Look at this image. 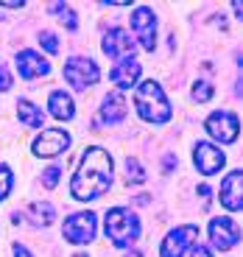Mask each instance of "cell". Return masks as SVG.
Masks as SVG:
<instances>
[{
	"mask_svg": "<svg viewBox=\"0 0 243 257\" xmlns=\"http://www.w3.org/2000/svg\"><path fill=\"white\" fill-rule=\"evenodd\" d=\"M112 187V157L106 148L90 146L70 179V193L78 201H92Z\"/></svg>",
	"mask_w": 243,
	"mask_h": 257,
	"instance_id": "1",
	"label": "cell"
},
{
	"mask_svg": "<svg viewBox=\"0 0 243 257\" xmlns=\"http://www.w3.org/2000/svg\"><path fill=\"white\" fill-rule=\"evenodd\" d=\"M103 232L117 249H129L140 238V218L126 207H112L103 218Z\"/></svg>",
	"mask_w": 243,
	"mask_h": 257,
	"instance_id": "2",
	"label": "cell"
},
{
	"mask_svg": "<svg viewBox=\"0 0 243 257\" xmlns=\"http://www.w3.org/2000/svg\"><path fill=\"white\" fill-rule=\"evenodd\" d=\"M135 103L137 112L146 123H168L171 120V103H168L165 92L157 81H143L135 92Z\"/></svg>",
	"mask_w": 243,
	"mask_h": 257,
	"instance_id": "3",
	"label": "cell"
},
{
	"mask_svg": "<svg viewBox=\"0 0 243 257\" xmlns=\"http://www.w3.org/2000/svg\"><path fill=\"white\" fill-rule=\"evenodd\" d=\"M64 78L70 81L73 90H84V87H92L101 78V70L90 56H73L64 64Z\"/></svg>",
	"mask_w": 243,
	"mask_h": 257,
	"instance_id": "4",
	"label": "cell"
},
{
	"mask_svg": "<svg viewBox=\"0 0 243 257\" xmlns=\"http://www.w3.org/2000/svg\"><path fill=\"white\" fill-rule=\"evenodd\" d=\"M207 132H210V137H215L218 143H224V146H229V143L237 140V132H240V120H237L235 112H226V109H218L212 112L210 117H207Z\"/></svg>",
	"mask_w": 243,
	"mask_h": 257,
	"instance_id": "5",
	"label": "cell"
},
{
	"mask_svg": "<svg viewBox=\"0 0 243 257\" xmlns=\"http://www.w3.org/2000/svg\"><path fill=\"white\" fill-rule=\"evenodd\" d=\"M64 238L70 243H90L95 238V212H73L62 226Z\"/></svg>",
	"mask_w": 243,
	"mask_h": 257,
	"instance_id": "6",
	"label": "cell"
},
{
	"mask_svg": "<svg viewBox=\"0 0 243 257\" xmlns=\"http://www.w3.org/2000/svg\"><path fill=\"white\" fill-rule=\"evenodd\" d=\"M132 31L140 39V45L146 51H154L157 48V17L148 6H137L135 14H132Z\"/></svg>",
	"mask_w": 243,
	"mask_h": 257,
	"instance_id": "7",
	"label": "cell"
},
{
	"mask_svg": "<svg viewBox=\"0 0 243 257\" xmlns=\"http://www.w3.org/2000/svg\"><path fill=\"white\" fill-rule=\"evenodd\" d=\"M70 148V135L62 128H42L34 140V154L37 157H59Z\"/></svg>",
	"mask_w": 243,
	"mask_h": 257,
	"instance_id": "8",
	"label": "cell"
},
{
	"mask_svg": "<svg viewBox=\"0 0 243 257\" xmlns=\"http://www.w3.org/2000/svg\"><path fill=\"white\" fill-rule=\"evenodd\" d=\"M198 238V226L196 224H185L176 226L173 232H168V238H162L160 254L162 257H182L187 246H193V240Z\"/></svg>",
	"mask_w": 243,
	"mask_h": 257,
	"instance_id": "9",
	"label": "cell"
},
{
	"mask_svg": "<svg viewBox=\"0 0 243 257\" xmlns=\"http://www.w3.org/2000/svg\"><path fill=\"white\" fill-rule=\"evenodd\" d=\"M193 162H196L198 174L212 176L224 168L226 157H224V151L218 146H212V143H196V146H193Z\"/></svg>",
	"mask_w": 243,
	"mask_h": 257,
	"instance_id": "10",
	"label": "cell"
},
{
	"mask_svg": "<svg viewBox=\"0 0 243 257\" xmlns=\"http://www.w3.org/2000/svg\"><path fill=\"white\" fill-rule=\"evenodd\" d=\"M237 238H240V229H237V224L232 218L218 215V218L210 221V240H212V246H215V249L229 251L232 246L237 243Z\"/></svg>",
	"mask_w": 243,
	"mask_h": 257,
	"instance_id": "11",
	"label": "cell"
},
{
	"mask_svg": "<svg viewBox=\"0 0 243 257\" xmlns=\"http://www.w3.org/2000/svg\"><path fill=\"white\" fill-rule=\"evenodd\" d=\"M103 53H106L109 59H129L132 56V51H135V39L129 37V31H123V28H109L106 34H103V42H101Z\"/></svg>",
	"mask_w": 243,
	"mask_h": 257,
	"instance_id": "12",
	"label": "cell"
},
{
	"mask_svg": "<svg viewBox=\"0 0 243 257\" xmlns=\"http://www.w3.org/2000/svg\"><path fill=\"white\" fill-rule=\"evenodd\" d=\"M14 64H17L20 78H26V81H34V78L48 76V73H51L48 59H42L37 51H20L17 56H14Z\"/></svg>",
	"mask_w": 243,
	"mask_h": 257,
	"instance_id": "13",
	"label": "cell"
},
{
	"mask_svg": "<svg viewBox=\"0 0 243 257\" xmlns=\"http://www.w3.org/2000/svg\"><path fill=\"white\" fill-rule=\"evenodd\" d=\"M240 185H243V174H240V171H229V174L224 176V182H221V193H218V199H221V204H224L229 212H237L243 207Z\"/></svg>",
	"mask_w": 243,
	"mask_h": 257,
	"instance_id": "14",
	"label": "cell"
},
{
	"mask_svg": "<svg viewBox=\"0 0 243 257\" xmlns=\"http://www.w3.org/2000/svg\"><path fill=\"white\" fill-rule=\"evenodd\" d=\"M126 101H123L120 92H109L106 98L101 101V112H98V123H106V126H112V123H123L126 120Z\"/></svg>",
	"mask_w": 243,
	"mask_h": 257,
	"instance_id": "15",
	"label": "cell"
},
{
	"mask_svg": "<svg viewBox=\"0 0 243 257\" xmlns=\"http://www.w3.org/2000/svg\"><path fill=\"white\" fill-rule=\"evenodd\" d=\"M140 62L137 59H120V62L112 67V73H109V78L117 84V87H135L137 84V78H140Z\"/></svg>",
	"mask_w": 243,
	"mask_h": 257,
	"instance_id": "16",
	"label": "cell"
},
{
	"mask_svg": "<svg viewBox=\"0 0 243 257\" xmlns=\"http://www.w3.org/2000/svg\"><path fill=\"white\" fill-rule=\"evenodd\" d=\"M48 109H51V115L56 117V120H70V117L76 115L73 98L67 95V92H62V90L51 92V98H48Z\"/></svg>",
	"mask_w": 243,
	"mask_h": 257,
	"instance_id": "17",
	"label": "cell"
},
{
	"mask_svg": "<svg viewBox=\"0 0 243 257\" xmlns=\"http://www.w3.org/2000/svg\"><path fill=\"white\" fill-rule=\"evenodd\" d=\"M17 117H20V123L28 126V128H39L42 123H45V112L39 109L37 103H31L28 98L17 101Z\"/></svg>",
	"mask_w": 243,
	"mask_h": 257,
	"instance_id": "18",
	"label": "cell"
},
{
	"mask_svg": "<svg viewBox=\"0 0 243 257\" xmlns=\"http://www.w3.org/2000/svg\"><path fill=\"white\" fill-rule=\"evenodd\" d=\"M148 176L143 171V165L135 160V157H126V185H143Z\"/></svg>",
	"mask_w": 243,
	"mask_h": 257,
	"instance_id": "19",
	"label": "cell"
},
{
	"mask_svg": "<svg viewBox=\"0 0 243 257\" xmlns=\"http://www.w3.org/2000/svg\"><path fill=\"white\" fill-rule=\"evenodd\" d=\"M31 212H34V221L42 226L53 224V218H56V210H53L48 201H39V204H31Z\"/></svg>",
	"mask_w": 243,
	"mask_h": 257,
	"instance_id": "20",
	"label": "cell"
},
{
	"mask_svg": "<svg viewBox=\"0 0 243 257\" xmlns=\"http://www.w3.org/2000/svg\"><path fill=\"white\" fill-rule=\"evenodd\" d=\"M193 98H196V103H207L212 98V84L204 81V78H198V81L193 84Z\"/></svg>",
	"mask_w": 243,
	"mask_h": 257,
	"instance_id": "21",
	"label": "cell"
},
{
	"mask_svg": "<svg viewBox=\"0 0 243 257\" xmlns=\"http://www.w3.org/2000/svg\"><path fill=\"white\" fill-rule=\"evenodd\" d=\"M12 185H14V174L9 165H0V201L6 199L9 193H12Z\"/></svg>",
	"mask_w": 243,
	"mask_h": 257,
	"instance_id": "22",
	"label": "cell"
},
{
	"mask_svg": "<svg viewBox=\"0 0 243 257\" xmlns=\"http://www.w3.org/2000/svg\"><path fill=\"white\" fill-rule=\"evenodd\" d=\"M37 39H39V45L45 48L48 53H59V39H56V34H51V31H39V34H37Z\"/></svg>",
	"mask_w": 243,
	"mask_h": 257,
	"instance_id": "23",
	"label": "cell"
},
{
	"mask_svg": "<svg viewBox=\"0 0 243 257\" xmlns=\"http://www.w3.org/2000/svg\"><path fill=\"white\" fill-rule=\"evenodd\" d=\"M59 176H62V168H59V165L45 168V171H42V185H45L48 190H53V187H56V182H59Z\"/></svg>",
	"mask_w": 243,
	"mask_h": 257,
	"instance_id": "24",
	"label": "cell"
},
{
	"mask_svg": "<svg viewBox=\"0 0 243 257\" xmlns=\"http://www.w3.org/2000/svg\"><path fill=\"white\" fill-rule=\"evenodd\" d=\"M6 90H12V76H9L6 67H0V92H6Z\"/></svg>",
	"mask_w": 243,
	"mask_h": 257,
	"instance_id": "25",
	"label": "cell"
},
{
	"mask_svg": "<svg viewBox=\"0 0 243 257\" xmlns=\"http://www.w3.org/2000/svg\"><path fill=\"white\" fill-rule=\"evenodd\" d=\"M190 257H212L210 254V249H207V246H193V249H190Z\"/></svg>",
	"mask_w": 243,
	"mask_h": 257,
	"instance_id": "26",
	"label": "cell"
},
{
	"mask_svg": "<svg viewBox=\"0 0 243 257\" xmlns=\"http://www.w3.org/2000/svg\"><path fill=\"white\" fill-rule=\"evenodd\" d=\"M14 257H34V254H31V251H28L23 243H14Z\"/></svg>",
	"mask_w": 243,
	"mask_h": 257,
	"instance_id": "27",
	"label": "cell"
},
{
	"mask_svg": "<svg viewBox=\"0 0 243 257\" xmlns=\"http://www.w3.org/2000/svg\"><path fill=\"white\" fill-rule=\"evenodd\" d=\"M126 257H143V254H140V251H129Z\"/></svg>",
	"mask_w": 243,
	"mask_h": 257,
	"instance_id": "28",
	"label": "cell"
},
{
	"mask_svg": "<svg viewBox=\"0 0 243 257\" xmlns=\"http://www.w3.org/2000/svg\"><path fill=\"white\" fill-rule=\"evenodd\" d=\"M73 257H87V254H73Z\"/></svg>",
	"mask_w": 243,
	"mask_h": 257,
	"instance_id": "29",
	"label": "cell"
}]
</instances>
